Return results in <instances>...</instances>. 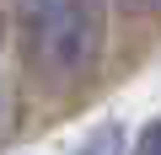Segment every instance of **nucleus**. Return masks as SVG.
<instances>
[{
    "label": "nucleus",
    "mask_w": 161,
    "mask_h": 155,
    "mask_svg": "<svg viewBox=\"0 0 161 155\" xmlns=\"http://www.w3.org/2000/svg\"><path fill=\"white\" fill-rule=\"evenodd\" d=\"M118 11H129V16H156L161 0H118Z\"/></svg>",
    "instance_id": "nucleus-4"
},
{
    "label": "nucleus",
    "mask_w": 161,
    "mask_h": 155,
    "mask_svg": "<svg viewBox=\"0 0 161 155\" xmlns=\"http://www.w3.org/2000/svg\"><path fill=\"white\" fill-rule=\"evenodd\" d=\"M80 155H124V128L118 123H102L86 144H80Z\"/></svg>",
    "instance_id": "nucleus-2"
},
{
    "label": "nucleus",
    "mask_w": 161,
    "mask_h": 155,
    "mask_svg": "<svg viewBox=\"0 0 161 155\" xmlns=\"http://www.w3.org/2000/svg\"><path fill=\"white\" fill-rule=\"evenodd\" d=\"M134 155H161V123H150V128L140 134V144H134Z\"/></svg>",
    "instance_id": "nucleus-3"
},
{
    "label": "nucleus",
    "mask_w": 161,
    "mask_h": 155,
    "mask_svg": "<svg viewBox=\"0 0 161 155\" xmlns=\"http://www.w3.org/2000/svg\"><path fill=\"white\" fill-rule=\"evenodd\" d=\"M27 48L48 75H80L97 54V27L86 0H16Z\"/></svg>",
    "instance_id": "nucleus-1"
}]
</instances>
